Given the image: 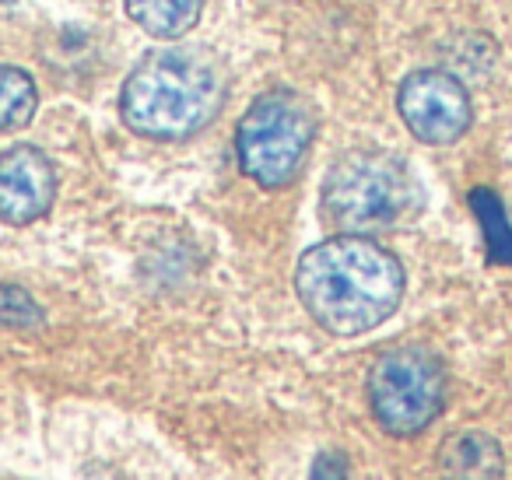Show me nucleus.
<instances>
[{
    "label": "nucleus",
    "instance_id": "nucleus-12",
    "mask_svg": "<svg viewBox=\"0 0 512 480\" xmlns=\"http://www.w3.org/2000/svg\"><path fill=\"white\" fill-rule=\"evenodd\" d=\"M39 323H43V309L32 302V295H25L22 288H11V284H0V326L32 330Z\"/></svg>",
    "mask_w": 512,
    "mask_h": 480
},
{
    "label": "nucleus",
    "instance_id": "nucleus-3",
    "mask_svg": "<svg viewBox=\"0 0 512 480\" xmlns=\"http://www.w3.org/2000/svg\"><path fill=\"white\" fill-rule=\"evenodd\" d=\"M421 204V193L404 162L376 151L348 155L330 169L323 211L341 232L369 235L400 225Z\"/></svg>",
    "mask_w": 512,
    "mask_h": 480
},
{
    "label": "nucleus",
    "instance_id": "nucleus-9",
    "mask_svg": "<svg viewBox=\"0 0 512 480\" xmlns=\"http://www.w3.org/2000/svg\"><path fill=\"white\" fill-rule=\"evenodd\" d=\"M204 0H127V11L148 36L179 39L197 25Z\"/></svg>",
    "mask_w": 512,
    "mask_h": 480
},
{
    "label": "nucleus",
    "instance_id": "nucleus-1",
    "mask_svg": "<svg viewBox=\"0 0 512 480\" xmlns=\"http://www.w3.org/2000/svg\"><path fill=\"white\" fill-rule=\"evenodd\" d=\"M295 288L306 312L337 337H355L397 312L404 267L369 235H337L299 260Z\"/></svg>",
    "mask_w": 512,
    "mask_h": 480
},
{
    "label": "nucleus",
    "instance_id": "nucleus-8",
    "mask_svg": "<svg viewBox=\"0 0 512 480\" xmlns=\"http://www.w3.org/2000/svg\"><path fill=\"white\" fill-rule=\"evenodd\" d=\"M439 470L442 480H498L502 477V449L484 431H460L442 445Z\"/></svg>",
    "mask_w": 512,
    "mask_h": 480
},
{
    "label": "nucleus",
    "instance_id": "nucleus-6",
    "mask_svg": "<svg viewBox=\"0 0 512 480\" xmlns=\"http://www.w3.org/2000/svg\"><path fill=\"white\" fill-rule=\"evenodd\" d=\"M400 116L425 144H453L470 127L467 88L442 71H418L400 85Z\"/></svg>",
    "mask_w": 512,
    "mask_h": 480
},
{
    "label": "nucleus",
    "instance_id": "nucleus-10",
    "mask_svg": "<svg viewBox=\"0 0 512 480\" xmlns=\"http://www.w3.org/2000/svg\"><path fill=\"white\" fill-rule=\"evenodd\" d=\"M36 81L18 67H0V134L18 130L36 113Z\"/></svg>",
    "mask_w": 512,
    "mask_h": 480
},
{
    "label": "nucleus",
    "instance_id": "nucleus-11",
    "mask_svg": "<svg viewBox=\"0 0 512 480\" xmlns=\"http://www.w3.org/2000/svg\"><path fill=\"white\" fill-rule=\"evenodd\" d=\"M470 207H474L477 221L484 228V239H488V260L491 263H512V225L505 218L502 204L491 190H474L470 193Z\"/></svg>",
    "mask_w": 512,
    "mask_h": 480
},
{
    "label": "nucleus",
    "instance_id": "nucleus-7",
    "mask_svg": "<svg viewBox=\"0 0 512 480\" xmlns=\"http://www.w3.org/2000/svg\"><path fill=\"white\" fill-rule=\"evenodd\" d=\"M57 172L39 148L18 144L0 155V221L32 225L53 207Z\"/></svg>",
    "mask_w": 512,
    "mask_h": 480
},
{
    "label": "nucleus",
    "instance_id": "nucleus-4",
    "mask_svg": "<svg viewBox=\"0 0 512 480\" xmlns=\"http://www.w3.org/2000/svg\"><path fill=\"white\" fill-rule=\"evenodd\" d=\"M313 134L316 116L302 95L288 88L260 95L239 120L235 134L242 172L264 190H281L299 176Z\"/></svg>",
    "mask_w": 512,
    "mask_h": 480
},
{
    "label": "nucleus",
    "instance_id": "nucleus-2",
    "mask_svg": "<svg viewBox=\"0 0 512 480\" xmlns=\"http://www.w3.org/2000/svg\"><path fill=\"white\" fill-rule=\"evenodd\" d=\"M225 78L214 53L200 46H165L130 71L120 113L130 130L155 141H183L218 116Z\"/></svg>",
    "mask_w": 512,
    "mask_h": 480
},
{
    "label": "nucleus",
    "instance_id": "nucleus-13",
    "mask_svg": "<svg viewBox=\"0 0 512 480\" xmlns=\"http://www.w3.org/2000/svg\"><path fill=\"white\" fill-rule=\"evenodd\" d=\"M309 480H348V463H344L341 456H330V452H323V456L313 463Z\"/></svg>",
    "mask_w": 512,
    "mask_h": 480
},
{
    "label": "nucleus",
    "instance_id": "nucleus-5",
    "mask_svg": "<svg viewBox=\"0 0 512 480\" xmlns=\"http://www.w3.org/2000/svg\"><path fill=\"white\" fill-rule=\"evenodd\" d=\"M446 400L442 361L425 347H393L369 372V403L390 435H418L439 417Z\"/></svg>",
    "mask_w": 512,
    "mask_h": 480
}]
</instances>
